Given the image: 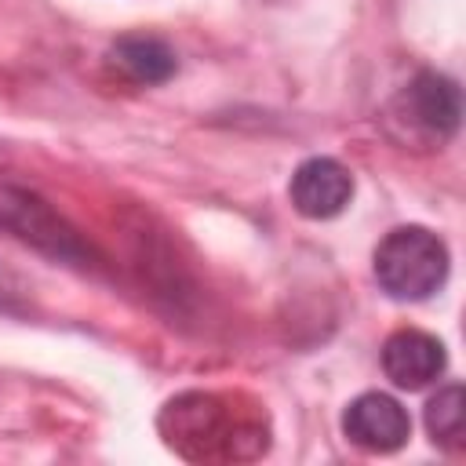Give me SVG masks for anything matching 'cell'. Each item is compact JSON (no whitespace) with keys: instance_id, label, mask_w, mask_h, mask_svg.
<instances>
[{"instance_id":"6da1fadb","label":"cell","mask_w":466,"mask_h":466,"mask_svg":"<svg viewBox=\"0 0 466 466\" xmlns=\"http://www.w3.org/2000/svg\"><path fill=\"white\" fill-rule=\"evenodd\" d=\"M448 277V248L422 226H400L375 248V280L390 299H430Z\"/></svg>"},{"instance_id":"7a4b0ae2","label":"cell","mask_w":466,"mask_h":466,"mask_svg":"<svg viewBox=\"0 0 466 466\" xmlns=\"http://www.w3.org/2000/svg\"><path fill=\"white\" fill-rule=\"evenodd\" d=\"M397 120L408 124L411 135L426 138V142H444L455 135L459 127V87L455 80L441 76V73H419L393 102Z\"/></svg>"},{"instance_id":"3957f363","label":"cell","mask_w":466,"mask_h":466,"mask_svg":"<svg viewBox=\"0 0 466 466\" xmlns=\"http://www.w3.org/2000/svg\"><path fill=\"white\" fill-rule=\"evenodd\" d=\"M167 415L175 419V430H171V444H178L182 451L189 444H200L193 455L204 459V455H237V441H240V426H229L226 411L211 400V397H182L167 408Z\"/></svg>"},{"instance_id":"277c9868","label":"cell","mask_w":466,"mask_h":466,"mask_svg":"<svg viewBox=\"0 0 466 466\" xmlns=\"http://www.w3.org/2000/svg\"><path fill=\"white\" fill-rule=\"evenodd\" d=\"M342 433L364 451H397L411 437V419L393 397L360 393L342 415Z\"/></svg>"},{"instance_id":"5b68a950","label":"cell","mask_w":466,"mask_h":466,"mask_svg":"<svg viewBox=\"0 0 466 466\" xmlns=\"http://www.w3.org/2000/svg\"><path fill=\"white\" fill-rule=\"evenodd\" d=\"M350 200L353 175L331 157H313L291 175V204L306 218H335Z\"/></svg>"},{"instance_id":"8992f818","label":"cell","mask_w":466,"mask_h":466,"mask_svg":"<svg viewBox=\"0 0 466 466\" xmlns=\"http://www.w3.org/2000/svg\"><path fill=\"white\" fill-rule=\"evenodd\" d=\"M444 364H448V357H444L441 339H433V335H426L419 328L393 331L386 339V346H382V371L400 390L430 386L444 371Z\"/></svg>"},{"instance_id":"52a82bcc","label":"cell","mask_w":466,"mask_h":466,"mask_svg":"<svg viewBox=\"0 0 466 466\" xmlns=\"http://www.w3.org/2000/svg\"><path fill=\"white\" fill-rule=\"evenodd\" d=\"M109 62L135 84H164L175 73V51L157 36H120Z\"/></svg>"},{"instance_id":"ba28073f","label":"cell","mask_w":466,"mask_h":466,"mask_svg":"<svg viewBox=\"0 0 466 466\" xmlns=\"http://www.w3.org/2000/svg\"><path fill=\"white\" fill-rule=\"evenodd\" d=\"M426 430L437 444L444 448H462L466 433V400L462 386H444L430 404H426Z\"/></svg>"}]
</instances>
